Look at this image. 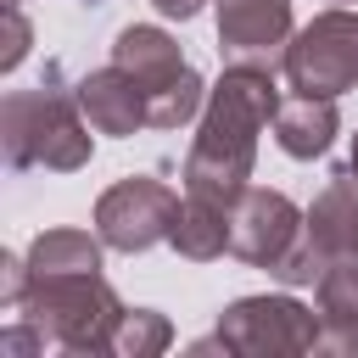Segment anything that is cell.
<instances>
[{"mask_svg":"<svg viewBox=\"0 0 358 358\" xmlns=\"http://www.w3.org/2000/svg\"><path fill=\"white\" fill-rule=\"evenodd\" d=\"M280 101L285 95L274 62H229L196 117V140L185 151V190L229 207L257 168V134L274 123Z\"/></svg>","mask_w":358,"mask_h":358,"instance_id":"cell-1","label":"cell"},{"mask_svg":"<svg viewBox=\"0 0 358 358\" xmlns=\"http://www.w3.org/2000/svg\"><path fill=\"white\" fill-rule=\"evenodd\" d=\"M90 117L78 106V90H67L62 67L45 62V84L39 90H11L0 101V151L6 162L22 168H50V173H78L95 151L90 140Z\"/></svg>","mask_w":358,"mask_h":358,"instance_id":"cell-2","label":"cell"},{"mask_svg":"<svg viewBox=\"0 0 358 358\" xmlns=\"http://www.w3.org/2000/svg\"><path fill=\"white\" fill-rule=\"evenodd\" d=\"M17 313L45 336V347L112 352V336H117L129 308L106 285V274H39V280H28Z\"/></svg>","mask_w":358,"mask_h":358,"instance_id":"cell-3","label":"cell"},{"mask_svg":"<svg viewBox=\"0 0 358 358\" xmlns=\"http://www.w3.org/2000/svg\"><path fill=\"white\" fill-rule=\"evenodd\" d=\"M280 73L296 95H347L358 90V11L330 6L313 22H302L280 56Z\"/></svg>","mask_w":358,"mask_h":358,"instance_id":"cell-4","label":"cell"},{"mask_svg":"<svg viewBox=\"0 0 358 358\" xmlns=\"http://www.w3.org/2000/svg\"><path fill=\"white\" fill-rule=\"evenodd\" d=\"M324 319L302 308L296 296H235L218 313V347L241 358H285V352H319Z\"/></svg>","mask_w":358,"mask_h":358,"instance_id":"cell-5","label":"cell"},{"mask_svg":"<svg viewBox=\"0 0 358 358\" xmlns=\"http://www.w3.org/2000/svg\"><path fill=\"white\" fill-rule=\"evenodd\" d=\"M173 218H179V196L151 173H129V179L106 185L101 201H95V235L112 252H129V257L151 252L157 241H168Z\"/></svg>","mask_w":358,"mask_h":358,"instance_id":"cell-6","label":"cell"},{"mask_svg":"<svg viewBox=\"0 0 358 358\" xmlns=\"http://www.w3.org/2000/svg\"><path fill=\"white\" fill-rule=\"evenodd\" d=\"M302 224L308 213L285 196V190H263V185H246L235 201H229V252L252 268H274L296 241H302Z\"/></svg>","mask_w":358,"mask_h":358,"instance_id":"cell-7","label":"cell"},{"mask_svg":"<svg viewBox=\"0 0 358 358\" xmlns=\"http://www.w3.org/2000/svg\"><path fill=\"white\" fill-rule=\"evenodd\" d=\"M291 34V0H218V50L229 62H280Z\"/></svg>","mask_w":358,"mask_h":358,"instance_id":"cell-8","label":"cell"},{"mask_svg":"<svg viewBox=\"0 0 358 358\" xmlns=\"http://www.w3.org/2000/svg\"><path fill=\"white\" fill-rule=\"evenodd\" d=\"M73 90H78V106H84V117L95 123V134L123 140V134L145 129V90H140V78H134V73H123L117 62H106V67L84 73Z\"/></svg>","mask_w":358,"mask_h":358,"instance_id":"cell-9","label":"cell"},{"mask_svg":"<svg viewBox=\"0 0 358 358\" xmlns=\"http://www.w3.org/2000/svg\"><path fill=\"white\" fill-rule=\"evenodd\" d=\"M302 229H308V241H313L330 263H336V257H358V173H352V162L324 179V190L313 196Z\"/></svg>","mask_w":358,"mask_h":358,"instance_id":"cell-10","label":"cell"},{"mask_svg":"<svg viewBox=\"0 0 358 358\" xmlns=\"http://www.w3.org/2000/svg\"><path fill=\"white\" fill-rule=\"evenodd\" d=\"M268 129H274V145H280L285 157L313 162V157H324V151L336 145V134H341V112H336L330 95H285Z\"/></svg>","mask_w":358,"mask_h":358,"instance_id":"cell-11","label":"cell"},{"mask_svg":"<svg viewBox=\"0 0 358 358\" xmlns=\"http://www.w3.org/2000/svg\"><path fill=\"white\" fill-rule=\"evenodd\" d=\"M313 296H319V319H324L319 352L358 358V257H336L313 280Z\"/></svg>","mask_w":358,"mask_h":358,"instance_id":"cell-12","label":"cell"},{"mask_svg":"<svg viewBox=\"0 0 358 358\" xmlns=\"http://www.w3.org/2000/svg\"><path fill=\"white\" fill-rule=\"evenodd\" d=\"M112 62H117L123 73H134L145 95H157L162 84H173V78L190 67V62L179 56V39H173L168 28H151V22H129V28L112 39Z\"/></svg>","mask_w":358,"mask_h":358,"instance_id":"cell-13","label":"cell"},{"mask_svg":"<svg viewBox=\"0 0 358 358\" xmlns=\"http://www.w3.org/2000/svg\"><path fill=\"white\" fill-rule=\"evenodd\" d=\"M168 246H173L179 257H190V263H213V257H224V252H229V207L185 190Z\"/></svg>","mask_w":358,"mask_h":358,"instance_id":"cell-14","label":"cell"},{"mask_svg":"<svg viewBox=\"0 0 358 358\" xmlns=\"http://www.w3.org/2000/svg\"><path fill=\"white\" fill-rule=\"evenodd\" d=\"M101 235H84V229H39L28 241V280L39 274H101Z\"/></svg>","mask_w":358,"mask_h":358,"instance_id":"cell-15","label":"cell"},{"mask_svg":"<svg viewBox=\"0 0 358 358\" xmlns=\"http://www.w3.org/2000/svg\"><path fill=\"white\" fill-rule=\"evenodd\" d=\"M201 106H207V84H201L196 67H185L173 84H162L157 95H145V123L151 129H185L190 117H201Z\"/></svg>","mask_w":358,"mask_h":358,"instance_id":"cell-16","label":"cell"},{"mask_svg":"<svg viewBox=\"0 0 358 358\" xmlns=\"http://www.w3.org/2000/svg\"><path fill=\"white\" fill-rule=\"evenodd\" d=\"M168 341H173L168 313H157V308H129L123 324H117V336H112V352H117V358H157V352H168Z\"/></svg>","mask_w":358,"mask_h":358,"instance_id":"cell-17","label":"cell"},{"mask_svg":"<svg viewBox=\"0 0 358 358\" xmlns=\"http://www.w3.org/2000/svg\"><path fill=\"white\" fill-rule=\"evenodd\" d=\"M34 34H28V17H22V0H6V50H0V73H17L22 56H28Z\"/></svg>","mask_w":358,"mask_h":358,"instance_id":"cell-18","label":"cell"},{"mask_svg":"<svg viewBox=\"0 0 358 358\" xmlns=\"http://www.w3.org/2000/svg\"><path fill=\"white\" fill-rule=\"evenodd\" d=\"M22 291H28V257H0V296H6V308H17L22 302Z\"/></svg>","mask_w":358,"mask_h":358,"instance_id":"cell-19","label":"cell"},{"mask_svg":"<svg viewBox=\"0 0 358 358\" xmlns=\"http://www.w3.org/2000/svg\"><path fill=\"white\" fill-rule=\"evenodd\" d=\"M151 6H157L162 17H179V22H190V17H201V6H207V0H151Z\"/></svg>","mask_w":358,"mask_h":358,"instance_id":"cell-20","label":"cell"},{"mask_svg":"<svg viewBox=\"0 0 358 358\" xmlns=\"http://www.w3.org/2000/svg\"><path fill=\"white\" fill-rule=\"evenodd\" d=\"M347 162H352V173H358V134H352V157H347Z\"/></svg>","mask_w":358,"mask_h":358,"instance_id":"cell-21","label":"cell"},{"mask_svg":"<svg viewBox=\"0 0 358 358\" xmlns=\"http://www.w3.org/2000/svg\"><path fill=\"white\" fill-rule=\"evenodd\" d=\"M336 6H352V0H336Z\"/></svg>","mask_w":358,"mask_h":358,"instance_id":"cell-22","label":"cell"}]
</instances>
